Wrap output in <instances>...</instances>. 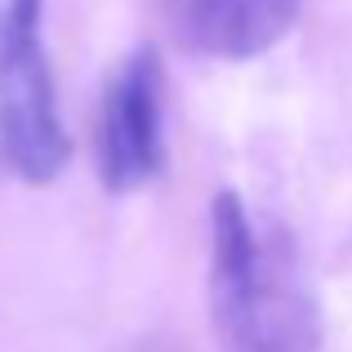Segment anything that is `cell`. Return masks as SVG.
I'll use <instances>...</instances> for the list:
<instances>
[{
  "label": "cell",
  "mask_w": 352,
  "mask_h": 352,
  "mask_svg": "<svg viewBox=\"0 0 352 352\" xmlns=\"http://www.w3.org/2000/svg\"><path fill=\"white\" fill-rule=\"evenodd\" d=\"M210 317L228 352H317L321 312L232 192L210 201Z\"/></svg>",
  "instance_id": "obj_1"
},
{
  "label": "cell",
  "mask_w": 352,
  "mask_h": 352,
  "mask_svg": "<svg viewBox=\"0 0 352 352\" xmlns=\"http://www.w3.org/2000/svg\"><path fill=\"white\" fill-rule=\"evenodd\" d=\"M165 76L152 50H138L112 76L98 116V174L112 192H134L152 183L165 165Z\"/></svg>",
  "instance_id": "obj_2"
},
{
  "label": "cell",
  "mask_w": 352,
  "mask_h": 352,
  "mask_svg": "<svg viewBox=\"0 0 352 352\" xmlns=\"http://www.w3.org/2000/svg\"><path fill=\"white\" fill-rule=\"evenodd\" d=\"M0 152L27 183H50L72 156L41 41L0 54Z\"/></svg>",
  "instance_id": "obj_3"
},
{
  "label": "cell",
  "mask_w": 352,
  "mask_h": 352,
  "mask_svg": "<svg viewBox=\"0 0 352 352\" xmlns=\"http://www.w3.org/2000/svg\"><path fill=\"white\" fill-rule=\"evenodd\" d=\"M299 18V0H192V41L214 58H254Z\"/></svg>",
  "instance_id": "obj_4"
},
{
  "label": "cell",
  "mask_w": 352,
  "mask_h": 352,
  "mask_svg": "<svg viewBox=\"0 0 352 352\" xmlns=\"http://www.w3.org/2000/svg\"><path fill=\"white\" fill-rule=\"evenodd\" d=\"M36 27H41V0H0V54L41 41Z\"/></svg>",
  "instance_id": "obj_5"
}]
</instances>
